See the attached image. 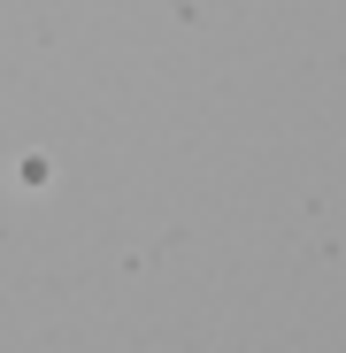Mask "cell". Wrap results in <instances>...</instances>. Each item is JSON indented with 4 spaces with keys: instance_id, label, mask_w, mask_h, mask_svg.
Masks as SVG:
<instances>
[{
    "instance_id": "cell-1",
    "label": "cell",
    "mask_w": 346,
    "mask_h": 353,
    "mask_svg": "<svg viewBox=\"0 0 346 353\" xmlns=\"http://www.w3.org/2000/svg\"><path fill=\"white\" fill-rule=\"evenodd\" d=\"M16 185H23V192L46 185V154H23V161H16Z\"/></svg>"
}]
</instances>
